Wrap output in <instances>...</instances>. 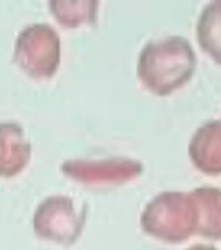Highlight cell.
<instances>
[{
    "instance_id": "obj_1",
    "label": "cell",
    "mask_w": 221,
    "mask_h": 250,
    "mask_svg": "<svg viewBox=\"0 0 221 250\" xmlns=\"http://www.w3.org/2000/svg\"><path fill=\"white\" fill-rule=\"evenodd\" d=\"M60 38L55 29L45 23L26 26L18 35L14 60L29 77L49 79L60 64Z\"/></svg>"
},
{
    "instance_id": "obj_2",
    "label": "cell",
    "mask_w": 221,
    "mask_h": 250,
    "mask_svg": "<svg viewBox=\"0 0 221 250\" xmlns=\"http://www.w3.org/2000/svg\"><path fill=\"white\" fill-rule=\"evenodd\" d=\"M174 42L151 43L140 56L138 73L143 84L152 92L164 94L174 87Z\"/></svg>"
},
{
    "instance_id": "obj_3",
    "label": "cell",
    "mask_w": 221,
    "mask_h": 250,
    "mask_svg": "<svg viewBox=\"0 0 221 250\" xmlns=\"http://www.w3.org/2000/svg\"><path fill=\"white\" fill-rule=\"evenodd\" d=\"M29 156V145L16 123L0 124V176L11 177L20 172Z\"/></svg>"
},
{
    "instance_id": "obj_4",
    "label": "cell",
    "mask_w": 221,
    "mask_h": 250,
    "mask_svg": "<svg viewBox=\"0 0 221 250\" xmlns=\"http://www.w3.org/2000/svg\"><path fill=\"white\" fill-rule=\"evenodd\" d=\"M198 31L202 46L221 63V2L208 6L202 16Z\"/></svg>"
},
{
    "instance_id": "obj_5",
    "label": "cell",
    "mask_w": 221,
    "mask_h": 250,
    "mask_svg": "<svg viewBox=\"0 0 221 250\" xmlns=\"http://www.w3.org/2000/svg\"><path fill=\"white\" fill-rule=\"evenodd\" d=\"M50 10L55 19L64 26L74 27L82 22H92L96 12V1H85L80 6H74L75 2L50 1Z\"/></svg>"
}]
</instances>
